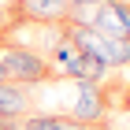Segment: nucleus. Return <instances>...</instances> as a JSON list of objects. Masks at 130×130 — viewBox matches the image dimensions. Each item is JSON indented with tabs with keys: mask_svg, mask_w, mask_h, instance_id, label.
<instances>
[{
	"mask_svg": "<svg viewBox=\"0 0 130 130\" xmlns=\"http://www.w3.org/2000/svg\"><path fill=\"white\" fill-rule=\"evenodd\" d=\"M0 63L8 71V82L22 86V89H30V86H45L52 78V67L48 60L34 48H22V45H4L0 48Z\"/></svg>",
	"mask_w": 130,
	"mask_h": 130,
	"instance_id": "1",
	"label": "nucleus"
},
{
	"mask_svg": "<svg viewBox=\"0 0 130 130\" xmlns=\"http://www.w3.org/2000/svg\"><path fill=\"white\" fill-rule=\"evenodd\" d=\"M71 89H74V97L67 104V119L82 123V126H104V119H108L104 89L93 82H78V78H71Z\"/></svg>",
	"mask_w": 130,
	"mask_h": 130,
	"instance_id": "2",
	"label": "nucleus"
},
{
	"mask_svg": "<svg viewBox=\"0 0 130 130\" xmlns=\"http://www.w3.org/2000/svg\"><path fill=\"white\" fill-rule=\"evenodd\" d=\"M126 4L123 0H104L97 8V19H93V30L100 37H126Z\"/></svg>",
	"mask_w": 130,
	"mask_h": 130,
	"instance_id": "3",
	"label": "nucleus"
},
{
	"mask_svg": "<svg viewBox=\"0 0 130 130\" xmlns=\"http://www.w3.org/2000/svg\"><path fill=\"white\" fill-rule=\"evenodd\" d=\"M30 108H34L30 89H22V86H15V82H0V119H4V123L26 119Z\"/></svg>",
	"mask_w": 130,
	"mask_h": 130,
	"instance_id": "4",
	"label": "nucleus"
},
{
	"mask_svg": "<svg viewBox=\"0 0 130 130\" xmlns=\"http://www.w3.org/2000/svg\"><path fill=\"white\" fill-rule=\"evenodd\" d=\"M67 8L71 0H22L19 15L41 22V26H56V22H67Z\"/></svg>",
	"mask_w": 130,
	"mask_h": 130,
	"instance_id": "5",
	"label": "nucleus"
},
{
	"mask_svg": "<svg viewBox=\"0 0 130 130\" xmlns=\"http://www.w3.org/2000/svg\"><path fill=\"white\" fill-rule=\"evenodd\" d=\"M71 78H78V82H93V86H100V82L108 78V63L100 60V56L78 52V56H74V67H71Z\"/></svg>",
	"mask_w": 130,
	"mask_h": 130,
	"instance_id": "6",
	"label": "nucleus"
},
{
	"mask_svg": "<svg viewBox=\"0 0 130 130\" xmlns=\"http://www.w3.org/2000/svg\"><path fill=\"white\" fill-rule=\"evenodd\" d=\"M104 63H108V71L130 67V37H108V45H104Z\"/></svg>",
	"mask_w": 130,
	"mask_h": 130,
	"instance_id": "7",
	"label": "nucleus"
},
{
	"mask_svg": "<svg viewBox=\"0 0 130 130\" xmlns=\"http://www.w3.org/2000/svg\"><path fill=\"white\" fill-rule=\"evenodd\" d=\"M100 4H104V0H71V8H67V26H93Z\"/></svg>",
	"mask_w": 130,
	"mask_h": 130,
	"instance_id": "8",
	"label": "nucleus"
},
{
	"mask_svg": "<svg viewBox=\"0 0 130 130\" xmlns=\"http://www.w3.org/2000/svg\"><path fill=\"white\" fill-rule=\"evenodd\" d=\"M0 130H19V123H4L0 119Z\"/></svg>",
	"mask_w": 130,
	"mask_h": 130,
	"instance_id": "9",
	"label": "nucleus"
},
{
	"mask_svg": "<svg viewBox=\"0 0 130 130\" xmlns=\"http://www.w3.org/2000/svg\"><path fill=\"white\" fill-rule=\"evenodd\" d=\"M0 82H8V71H4V63H0Z\"/></svg>",
	"mask_w": 130,
	"mask_h": 130,
	"instance_id": "10",
	"label": "nucleus"
},
{
	"mask_svg": "<svg viewBox=\"0 0 130 130\" xmlns=\"http://www.w3.org/2000/svg\"><path fill=\"white\" fill-rule=\"evenodd\" d=\"M126 37H130V11H126Z\"/></svg>",
	"mask_w": 130,
	"mask_h": 130,
	"instance_id": "11",
	"label": "nucleus"
},
{
	"mask_svg": "<svg viewBox=\"0 0 130 130\" xmlns=\"http://www.w3.org/2000/svg\"><path fill=\"white\" fill-rule=\"evenodd\" d=\"M11 4H15V8H19V4H22V0H11Z\"/></svg>",
	"mask_w": 130,
	"mask_h": 130,
	"instance_id": "12",
	"label": "nucleus"
},
{
	"mask_svg": "<svg viewBox=\"0 0 130 130\" xmlns=\"http://www.w3.org/2000/svg\"><path fill=\"white\" fill-rule=\"evenodd\" d=\"M123 4H126V8H130V0H123Z\"/></svg>",
	"mask_w": 130,
	"mask_h": 130,
	"instance_id": "13",
	"label": "nucleus"
}]
</instances>
